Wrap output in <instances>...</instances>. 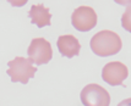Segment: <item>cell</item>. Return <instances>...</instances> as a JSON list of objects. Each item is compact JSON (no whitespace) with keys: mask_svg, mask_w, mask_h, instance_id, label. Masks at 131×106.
I'll return each instance as SVG.
<instances>
[{"mask_svg":"<svg viewBox=\"0 0 131 106\" xmlns=\"http://www.w3.org/2000/svg\"><path fill=\"white\" fill-rule=\"evenodd\" d=\"M90 46L97 56L107 57L118 54L123 48V42L115 32L105 29L98 32L92 37Z\"/></svg>","mask_w":131,"mask_h":106,"instance_id":"1","label":"cell"},{"mask_svg":"<svg viewBox=\"0 0 131 106\" xmlns=\"http://www.w3.org/2000/svg\"><path fill=\"white\" fill-rule=\"evenodd\" d=\"M7 71L6 73L10 76V78L14 83L20 82L22 84H27L31 78H33L37 67L33 66V63L28 59H25L22 56H17L14 60L7 62Z\"/></svg>","mask_w":131,"mask_h":106,"instance_id":"2","label":"cell"},{"mask_svg":"<svg viewBox=\"0 0 131 106\" xmlns=\"http://www.w3.org/2000/svg\"><path fill=\"white\" fill-rule=\"evenodd\" d=\"M81 102L85 106H109L110 95L99 84H88L80 94Z\"/></svg>","mask_w":131,"mask_h":106,"instance_id":"3","label":"cell"},{"mask_svg":"<svg viewBox=\"0 0 131 106\" xmlns=\"http://www.w3.org/2000/svg\"><path fill=\"white\" fill-rule=\"evenodd\" d=\"M28 60L36 65H46L53 57L50 43L44 38H34L27 49Z\"/></svg>","mask_w":131,"mask_h":106,"instance_id":"4","label":"cell"},{"mask_svg":"<svg viewBox=\"0 0 131 106\" xmlns=\"http://www.w3.org/2000/svg\"><path fill=\"white\" fill-rule=\"evenodd\" d=\"M71 23L76 31L88 32L97 24V14L90 6H80L72 12Z\"/></svg>","mask_w":131,"mask_h":106,"instance_id":"5","label":"cell"},{"mask_svg":"<svg viewBox=\"0 0 131 106\" xmlns=\"http://www.w3.org/2000/svg\"><path fill=\"white\" fill-rule=\"evenodd\" d=\"M129 76L127 67L119 61L108 62L102 70V78L105 83H108L112 87L121 85L124 81Z\"/></svg>","mask_w":131,"mask_h":106,"instance_id":"6","label":"cell"},{"mask_svg":"<svg viewBox=\"0 0 131 106\" xmlns=\"http://www.w3.org/2000/svg\"><path fill=\"white\" fill-rule=\"evenodd\" d=\"M57 45L60 54L65 56V57H69V59L77 56L81 51V45L79 43L77 38L74 37V35H70V34L60 35L58 38Z\"/></svg>","mask_w":131,"mask_h":106,"instance_id":"7","label":"cell"},{"mask_svg":"<svg viewBox=\"0 0 131 106\" xmlns=\"http://www.w3.org/2000/svg\"><path fill=\"white\" fill-rule=\"evenodd\" d=\"M28 16L32 20V23H34L38 28H43L51 24V14L43 4L32 6L28 12Z\"/></svg>","mask_w":131,"mask_h":106,"instance_id":"8","label":"cell"},{"mask_svg":"<svg viewBox=\"0 0 131 106\" xmlns=\"http://www.w3.org/2000/svg\"><path fill=\"white\" fill-rule=\"evenodd\" d=\"M118 106H131V99H125L124 101H121Z\"/></svg>","mask_w":131,"mask_h":106,"instance_id":"9","label":"cell"}]
</instances>
